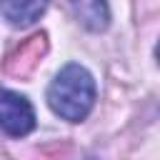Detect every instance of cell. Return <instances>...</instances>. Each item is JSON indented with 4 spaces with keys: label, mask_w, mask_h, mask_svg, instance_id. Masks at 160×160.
<instances>
[{
    "label": "cell",
    "mask_w": 160,
    "mask_h": 160,
    "mask_svg": "<svg viewBox=\"0 0 160 160\" xmlns=\"http://www.w3.org/2000/svg\"><path fill=\"white\" fill-rule=\"evenodd\" d=\"M48 105L55 115L70 122H80L82 118H88V112L95 105L92 75L78 62L65 65L48 88Z\"/></svg>",
    "instance_id": "cell-1"
},
{
    "label": "cell",
    "mask_w": 160,
    "mask_h": 160,
    "mask_svg": "<svg viewBox=\"0 0 160 160\" xmlns=\"http://www.w3.org/2000/svg\"><path fill=\"white\" fill-rule=\"evenodd\" d=\"M75 18L92 32H100L110 25V8L108 0H70Z\"/></svg>",
    "instance_id": "cell-4"
},
{
    "label": "cell",
    "mask_w": 160,
    "mask_h": 160,
    "mask_svg": "<svg viewBox=\"0 0 160 160\" xmlns=\"http://www.w3.org/2000/svg\"><path fill=\"white\" fill-rule=\"evenodd\" d=\"M0 10L10 25L25 28L40 20V15L48 10V0H0Z\"/></svg>",
    "instance_id": "cell-3"
},
{
    "label": "cell",
    "mask_w": 160,
    "mask_h": 160,
    "mask_svg": "<svg viewBox=\"0 0 160 160\" xmlns=\"http://www.w3.org/2000/svg\"><path fill=\"white\" fill-rule=\"evenodd\" d=\"M0 128L10 138H25L35 128V110L28 98L12 92V90H0Z\"/></svg>",
    "instance_id": "cell-2"
}]
</instances>
